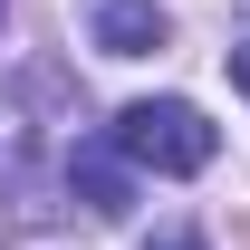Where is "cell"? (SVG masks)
Segmentation results:
<instances>
[{
  "label": "cell",
  "instance_id": "cell-2",
  "mask_svg": "<svg viewBox=\"0 0 250 250\" xmlns=\"http://www.w3.org/2000/svg\"><path fill=\"white\" fill-rule=\"evenodd\" d=\"M67 192H77L96 221H125V212H135V164H125L116 135H106V145H67Z\"/></svg>",
  "mask_w": 250,
  "mask_h": 250
},
{
  "label": "cell",
  "instance_id": "cell-4",
  "mask_svg": "<svg viewBox=\"0 0 250 250\" xmlns=\"http://www.w3.org/2000/svg\"><path fill=\"white\" fill-rule=\"evenodd\" d=\"M135 250H202V231H183V221H164V231H145Z\"/></svg>",
  "mask_w": 250,
  "mask_h": 250
},
{
  "label": "cell",
  "instance_id": "cell-1",
  "mask_svg": "<svg viewBox=\"0 0 250 250\" xmlns=\"http://www.w3.org/2000/svg\"><path fill=\"white\" fill-rule=\"evenodd\" d=\"M116 145H125L135 173H202V164L221 154L212 116H202L192 96H135V106L116 116Z\"/></svg>",
  "mask_w": 250,
  "mask_h": 250
},
{
  "label": "cell",
  "instance_id": "cell-5",
  "mask_svg": "<svg viewBox=\"0 0 250 250\" xmlns=\"http://www.w3.org/2000/svg\"><path fill=\"white\" fill-rule=\"evenodd\" d=\"M231 77H241V96H250V29L231 39Z\"/></svg>",
  "mask_w": 250,
  "mask_h": 250
},
{
  "label": "cell",
  "instance_id": "cell-3",
  "mask_svg": "<svg viewBox=\"0 0 250 250\" xmlns=\"http://www.w3.org/2000/svg\"><path fill=\"white\" fill-rule=\"evenodd\" d=\"M87 29H96L106 58H145V48H164V10H154V0H96Z\"/></svg>",
  "mask_w": 250,
  "mask_h": 250
},
{
  "label": "cell",
  "instance_id": "cell-6",
  "mask_svg": "<svg viewBox=\"0 0 250 250\" xmlns=\"http://www.w3.org/2000/svg\"><path fill=\"white\" fill-rule=\"evenodd\" d=\"M0 20H10V0H0Z\"/></svg>",
  "mask_w": 250,
  "mask_h": 250
}]
</instances>
